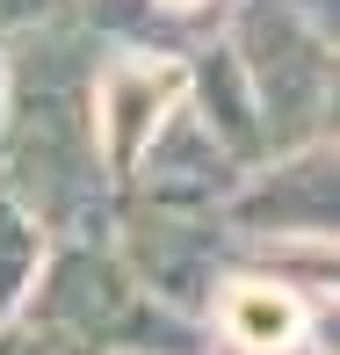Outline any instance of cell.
Wrapping results in <instances>:
<instances>
[{
  "label": "cell",
  "instance_id": "cell-11",
  "mask_svg": "<svg viewBox=\"0 0 340 355\" xmlns=\"http://www.w3.org/2000/svg\"><path fill=\"white\" fill-rule=\"evenodd\" d=\"M44 15H66V0H0V29H22V22H44Z\"/></svg>",
  "mask_w": 340,
  "mask_h": 355
},
{
  "label": "cell",
  "instance_id": "cell-4",
  "mask_svg": "<svg viewBox=\"0 0 340 355\" xmlns=\"http://www.w3.org/2000/svg\"><path fill=\"white\" fill-rule=\"evenodd\" d=\"M123 232L109 247L123 254L131 283L174 319H203L217 297L224 268H232V225L224 211H159V203H131L116 218Z\"/></svg>",
  "mask_w": 340,
  "mask_h": 355
},
{
  "label": "cell",
  "instance_id": "cell-9",
  "mask_svg": "<svg viewBox=\"0 0 340 355\" xmlns=\"http://www.w3.org/2000/svg\"><path fill=\"white\" fill-rule=\"evenodd\" d=\"M44 247H51V232H44V225L29 218L22 203L8 196V189H0V319H15V312H22L29 276H37Z\"/></svg>",
  "mask_w": 340,
  "mask_h": 355
},
{
  "label": "cell",
  "instance_id": "cell-1",
  "mask_svg": "<svg viewBox=\"0 0 340 355\" xmlns=\"http://www.w3.org/2000/svg\"><path fill=\"white\" fill-rule=\"evenodd\" d=\"M94 37L66 15L15 29L0 51V189L51 239L109 225V167L94 145Z\"/></svg>",
  "mask_w": 340,
  "mask_h": 355
},
{
  "label": "cell",
  "instance_id": "cell-3",
  "mask_svg": "<svg viewBox=\"0 0 340 355\" xmlns=\"http://www.w3.org/2000/svg\"><path fill=\"white\" fill-rule=\"evenodd\" d=\"M224 44H232L247 94L261 109L268 153L333 138V29H319L289 0H239Z\"/></svg>",
  "mask_w": 340,
  "mask_h": 355
},
{
  "label": "cell",
  "instance_id": "cell-6",
  "mask_svg": "<svg viewBox=\"0 0 340 355\" xmlns=\"http://www.w3.org/2000/svg\"><path fill=\"white\" fill-rule=\"evenodd\" d=\"M239 174H247V159L196 116L188 94H174L167 116H159L152 131H145V145L131 153L123 189H131V203H159V211H224Z\"/></svg>",
  "mask_w": 340,
  "mask_h": 355
},
{
  "label": "cell",
  "instance_id": "cell-12",
  "mask_svg": "<svg viewBox=\"0 0 340 355\" xmlns=\"http://www.w3.org/2000/svg\"><path fill=\"white\" fill-rule=\"evenodd\" d=\"M109 355H174V348H109Z\"/></svg>",
  "mask_w": 340,
  "mask_h": 355
},
{
  "label": "cell",
  "instance_id": "cell-8",
  "mask_svg": "<svg viewBox=\"0 0 340 355\" xmlns=\"http://www.w3.org/2000/svg\"><path fill=\"white\" fill-rule=\"evenodd\" d=\"M203 319L232 341V355H275V348L304 341V304L283 276H239V268H224V283H217Z\"/></svg>",
  "mask_w": 340,
  "mask_h": 355
},
{
  "label": "cell",
  "instance_id": "cell-7",
  "mask_svg": "<svg viewBox=\"0 0 340 355\" xmlns=\"http://www.w3.org/2000/svg\"><path fill=\"white\" fill-rule=\"evenodd\" d=\"M181 94V58L167 51H102L94 66V145H102V167L123 182L131 153L145 145L167 102Z\"/></svg>",
  "mask_w": 340,
  "mask_h": 355
},
{
  "label": "cell",
  "instance_id": "cell-5",
  "mask_svg": "<svg viewBox=\"0 0 340 355\" xmlns=\"http://www.w3.org/2000/svg\"><path fill=\"white\" fill-rule=\"evenodd\" d=\"M333 167H340L333 138H304L253 159L239 174V189L224 196V225L253 247H333V218H340Z\"/></svg>",
  "mask_w": 340,
  "mask_h": 355
},
{
  "label": "cell",
  "instance_id": "cell-10",
  "mask_svg": "<svg viewBox=\"0 0 340 355\" xmlns=\"http://www.w3.org/2000/svg\"><path fill=\"white\" fill-rule=\"evenodd\" d=\"M0 355H102L94 341H80V334H58L44 327V319H0Z\"/></svg>",
  "mask_w": 340,
  "mask_h": 355
},
{
  "label": "cell",
  "instance_id": "cell-2",
  "mask_svg": "<svg viewBox=\"0 0 340 355\" xmlns=\"http://www.w3.org/2000/svg\"><path fill=\"white\" fill-rule=\"evenodd\" d=\"M22 319H44L58 334H80L94 348H174L188 355V319H174L167 304H152L131 283L123 254L102 232H66L44 247L37 276H29Z\"/></svg>",
  "mask_w": 340,
  "mask_h": 355
},
{
  "label": "cell",
  "instance_id": "cell-13",
  "mask_svg": "<svg viewBox=\"0 0 340 355\" xmlns=\"http://www.w3.org/2000/svg\"><path fill=\"white\" fill-rule=\"evenodd\" d=\"M275 355H304V341H297V348H275Z\"/></svg>",
  "mask_w": 340,
  "mask_h": 355
}]
</instances>
